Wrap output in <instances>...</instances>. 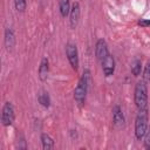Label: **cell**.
<instances>
[{"mask_svg":"<svg viewBox=\"0 0 150 150\" xmlns=\"http://www.w3.org/2000/svg\"><path fill=\"white\" fill-rule=\"evenodd\" d=\"M89 80H90V71L88 69H86L81 76V79L79 80L77 86L74 89V100L76 101V103L82 107L86 102V96H87V91H88V86H89Z\"/></svg>","mask_w":150,"mask_h":150,"instance_id":"obj_1","label":"cell"},{"mask_svg":"<svg viewBox=\"0 0 150 150\" xmlns=\"http://www.w3.org/2000/svg\"><path fill=\"white\" fill-rule=\"evenodd\" d=\"M146 82L144 80L139 81L135 86V91H134V101L135 105L137 107L138 110L142 109H148V88H146Z\"/></svg>","mask_w":150,"mask_h":150,"instance_id":"obj_2","label":"cell"},{"mask_svg":"<svg viewBox=\"0 0 150 150\" xmlns=\"http://www.w3.org/2000/svg\"><path fill=\"white\" fill-rule=\"evenodd\" d=\"M148 121H149V114L148 109L138 110V114L135 118V136L137 139H142L146 129H148Z\"/></svg>","mask_w":150,"mask_h":150,"instance_id":"obj_3","label":"cell"},{"mask_svg":"<svg viewBox=\"0 0 150 150\" xmlns=\"http://www.w3.org/2000/svg\"><path fill=\"white\" fill-rule=\"evenodd\" d=\"M66 55H67V59H68L71 68L74 70H77L80 60H79V52H77L76 45H74L71 42H68L66 45Z\"/></svg>","mask_w":150,"mask_h":150,"instance_id":"obj_4","label":"cell"},{"mask_svg":"<svg viewBox=\"0 0 150 150\" xmlns=\"http://www.w3.org/2000/svg\"><path fill=\"white\" fill-rule=\"evenodd\" d=\"M14 118H15V112H14L13 104L11 102H6L2 107V112H1L2 125H5V127L12 125V123L14 122Z\"/></svg>","mask_w":150,"mask_h":150,"instance_id":"obj_5","label":"cell"},{"mask_svg":"<svg viewBox=\"0 0 150 150\" xmlns=\"http://www.w3.org/2000/svg\"><path fill=\"white\" fill-rule=\"evenodd\" d=\"M101 64H102V70H103V74L104 76H111L115 71V60H114V56L109 53L102 61H101Z\"/></svg>","mask_w":150,"mask_h":150,"instance_id":"obj_6","label":"cell"},{"mask_svg":"<svg viewBox=\"0 0 150 150\" xmlns=\"http://www.w3.org/2000/svg\"><path fill=\"white\" fill-rule=\"evenodd\" d=\"M112 123L116 128H123L124 124H125V117H124V114L121 109V107L118 104L114 105L112 107Z\"/></svg>","mask_w":150,"mask_h":150,"instance_id":"obj_7","label":"cell"},{"mask_svg":"<svg viewBox=\"0 0 150 150\" xmlns=\"http://www.w3.org/2000/svg\"><path fill=\"white\" fill-rule=\"evenodd\" d=\"M109 54V49H108V45L105 42L104 39H98L95 46V55L97 57L98 61H102L107 55Z\"/></svg>","mask_w":150,"mask_h":150,"instance_id":"obj_8","label":"cell"},{"mask_svg":"<svg viewBox=\"0 0 150 150\" xmlns=\"http://www.w3.org/2000/svg\"><path fill=\"white\" fill-rule=\"evenodd\" d=\"M80 13H81V9H80V4L77 1H75L71 7H70V12H69V21H70V26L73 28L76 27L77 22H79V19H80Z\"/></svg>","mask_w":150,"mask_h":150,"instance_id":"obj_9","label":"cell"},{"mask_svg":"<svg viewBox=\"0 0 150 150\" xmlns=\"http://www.w3.org/2000/svg\"><path fill=\"white\" fill-rule=\"evenodd\" d=\"M39 79L41 81H46L49 74V61L47 57H42L40 66H39Z\"/></svg>","mask_w":150,"mask_h":150,"instance_id":"obj_10","label":"cell"},{"mask_svg":"<svg viewBox=\"0 0 150 150\" xmlns=\"http://www.w3.org/2000/svg\"><path fill=\"white\" fill-rule=\"evenodd\" d=\"M4 42H5V46L8 50H11L14 45H15V35H14V32L12 28L7 27L5 29V35H4Z\"/></svg>","mask_w":150,"mask_h":150,"instance_id":"obj_11","label":"cell"},{"mask_svg":"<svg viewBox=\"0 0 150 150\" xmlns=\"http://www.w3.org/2000/svg\"><path fill=\"white\" fill-rule=\"evenodd\" d=\"M70 0H59V11L61 16L66 18L69 15L70 12Z\"/></svg>","mask_w":150,"mask_h":150,"instance_id":"obj_12","label":"cell"},{"mask_svg":"<svg viewBox=\"0 0 150 150\" xmlns=\"http://www.w3.org/2000/svg\"><path fill=\"white\" fill-rule=\"evenodd\" d=\"M38 101L45 108H48L50 105V96H49V94L46 90H40L39 91V94H38Z\"/></svg>","mask_w":150,"mask_h":150,"instance_id":"obj_13","label":"cell"},{"mask_svg":"<svg viewBox=\"0 0 150 150\" xmlns=\"http://www.w3.org/2000/svg\"><path fill=\"white\" fill-rule=\"evenodd\" d=\"M41 143H42V148L45 150H49V149H52L54 146L53 138L49 135H47V134H42L41 135Z\"/></svg>","mask_w":150,"mask_h":150,"instance_id":"obj_14","label":"cell"},{"mask_svg":"<svg viewBox=\"0 0 150 150\" xmlns=\"http://www.w3.org/2000/svg\"><path fill=\"white\" fill-rule=\"evenodd\" d=\"M142 70V62L138 59H135L131 63V73L134 76H138Z\"/></svg>","mask_w":150,"mask_h":150,"instance_id":"obj_15","label":"cell"},{"mask_svg":"<svg viewBox=\"0 0 150 150\" xmlns=\"http://www.w3.org/2000/svg\"><path fill=\"white\" fill-rule=\"evenodd\" d=\"M14 6L18 12L22 13V12H25V9L27 7V1L26 0H14Z\"/></svg>","mask_w":150,"mask_h":150,"instance_id":"obj_16","label":"cell"},{"mask_svg":"<svg viewBox=\"0 0 150 150\" xmlns=\"http://www.w3.org/2000/svg\"><path fill=\"white\" fill-rule=\"evenodd\" d=\"M143 139H144V148L150 150V125H148V129L143 136Z\"/></svg>","mask_w":150,"mask_h":150,"instance_id":"obj_17","label":"cell"},{"mask_svg":"<svg viewBox=\"0 0 150 150\" xmlns=\"http://www.w3.org/2000/svg\"><path fill=\"white\" fill-rule=\"evenodd\" d=\"M143 80L145 82H149L150 81V61L146 62L145 67H144V70H143Z\"/></svg>","mask_w":150,"mask_h":150,"instance_id":"obj_18","label":"cell"},{"mask_svg":"<svg viewBox=\"0 0 150 150\" xmlns=\"http://www.w3.org/2000/svg\"><path fill=\"white\" fill-rule=\"evenodd\" d=\"M138 25L142 27H150V20L149 19H141L138 21Z\"/></svg>","mask_w":150,"mask_h":150,"instance_id":"obj_19","label":"cell"}]
</instances>
